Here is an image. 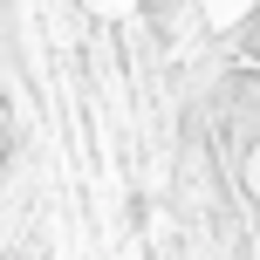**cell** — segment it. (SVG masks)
<instances>
[{"label":"cell","mask_w":260,"mask_h":260,"mask_svg":"<svg viewBox=\"0 0 260 260\" xmlns=\"http://www.w3.org/2000/svg\"><path fill=\"white\" fill-rule=\"evenodd\" d=\"M89 7H96V14H123L130 0H89Z\"/></svg>","instance_id":"obj_1"}]
</instances>
